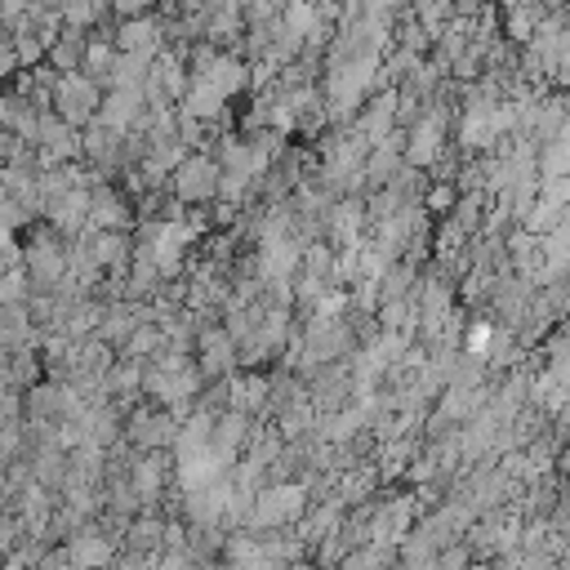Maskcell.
I'll list each match as a JSON object with an SVG mask.
<instances>
[{
	"mask_svg": "<svg viewBox=\"0 0 570 570\" xmlns=\"http://www.w3.org/2000/svg\"><path fill=\"white\" fill-rule=\"evenodd\" d=\"M307 512V490L298 481H272L254 494L249 503V525L245 530H285Z\"/></svg>",
	"mask_w": 570,
	"mask_h": 570,
	"instance_id": "obj_1",
	"label": "cell"
},
{
	"mask_svg": "<svg viewBox=\"0 0 570 570\" xmlns=\"http://www.w3.org/2000/svg\"><path fill=\"white\" fill-rule=\"evenodd\" d=\"M98 102H102V89H98L89 76H80V71H62V76L53 80V89H49L53 116L67 120L71 129H85V125L98 116Z\"/></svg>",
	"mask_w": 570,
	"mask_h": 570,
	"instance_id": "obj_2",
	"label": "cell"
},
{
	"mask_svg": "<svg viewBox=\"0 0 570 570\" xmlns=\"http://www.w3.org/2000/svg\"><path fill=\"white\" fill-rule=\"evenodd\" d=\"M18 258H22V267H27L31 294H53V285L67 276V249H62L58 232H36Z\"/></svg>",
	"mask_w": 570,
	"mask_h": 570,
	"instance_id": "obj_3",
	"label": "cell"
},
{
	"mask_svg": "<svg viewBox=\"0 0 570 570\" xmlns=\"http://www.w3.org/2000/svg\"><path fill=\"white\" fill-rule=\"evenodd\" d=\"M191 80H200V85H209L214 94L232 98V94L245 89L249 71H245V62H240L236 53H223V49H214V45H196V53H191Z\"/></svg>",
	"mask_w": 570,
	"mask_h": 570,
	"instance_id": "obj_4",
	"label": "cell"
},
{
	"mask_svg": "<svg viewBox=\"0 0 570 570\" xmlns=\"http://www.w3.org/2000/svg\"><path fill=\"white\" fill-rule=\"evenodd\" d=\"M169 191H174V200H183V205H205V200H214V196H218V160H209V156H200V151L183 156V160L169 169Z\"/></svg>",
	"mask_w": 570,
	"mask_h": 570,
	"instance_id": "obj_5",
	"label": "cell"
},
{
	"mask_svg": "<svg viewBox=\"0 0 570 570\" xmlns=\"http://www.w3.org/2000/svg\"><path fill=\"white\" fill-rule=\"evenodd\" d=\"M178 414L174 410H134L125 419V441L138 450V454H151V450H174L178 441Z\"/></svg>",
	"mask_w": 570,
	"mask_h": 570,
	"instance_id": "obj_6",
	"label": "cell"
},
{
	"mask_svg": "<svg viewBox=\"0 0 570 570\" xmlns=\"http://www.w3.org/2000/svg\"><path fill=\"white\" fill-rule=\"evenodd\" d=\"M36 165L53 169V165H67L71 156H80V129H71L67 120H58L53 111H40V125H36Z\"/></svg>",
	"mask_w": 570,
	"mask_h": 570,
	"instance_id": "obj_7",
	"label": "cell"
},
{
	"mask_svg": "<svg viewBox=\"0 0 570 570\" xmlns=\"http://www.w3.org/2000/svg\"><path fill=\"white\" fill-rule=\"evenodd\" d=\"M414 494H392V499H383L379 508H370V517H365V530H370V543H387V548H396L410 530H414Z\"/></svg>",
	"mask_w": 570,
	"mask_h": 570,
	"instance_id": "obj_8",
	"label": "cell"
},
{
	"mask_svg": "<svg viewBox=\"0 0 570 570\" xmlns=\"http://www.w3.org/2000/svg\"><path fill=\"white\" fill-rule=\"evenodd\" d=\"M441 138H445V111L432 107V111L419 116L414 129L401 138V160H405L410 169H428V165H436V156H441Z\"/></svg>",
	"mask_w": 570,
	"mask_h": 570,
	"instance_id": "obj_9",
	"label": "cell"
},
{
	"mask_svg": "<svg viewBox=\"0 0 570 570\" xmlns=\"http://www.w3.org/2000/svg\"><path fill=\"white\" fill-rule=\"evenodd\" d=\"M236 365V343L223 325H200L196 330V370L200 379H227V370Z\"/></svg>",
	"mask_w": 570,
	"mask_h": 570,
	"instance_id": "obj_10",
	"label": "cell"
},
{
	"mask_svg": "<svg viewBox=\"0 0 570 570\" xmlns=\"http://www.w3.org/2000/svg\"><path fill=\"white\" fill-rule=\"evenodd\" d=\"M40 214H49V232L58 236H85V218H89V187H71V191H58L40 205Z\"/></svg>",
	"mask_w": 570,
	"mask_h": 570,
	"instance_id": "obj_11",
	"label": "cell"
},
{
	"mask_svg": "<svg viewBox=\"0 0 570 570\" xmlns=\"http://www.w3.org/2000/svg\"><path fill=\"white\" fill-rule=\"evenodd\" d=\"M94 120H102V125L116 129V134H134V129H142V120H147L142 89H107V98L98 102V116H94Z\"/></svg>",
	"mask_w": 570,
	"mask_h": 570,
	"instance_id": "obj_12",
	"label": "cell"
},
{
	"mask_svg": "<svg viewBox=\"0 0 570 570\" xmlns=\"http://www.w3.org/2000/svg\"><path fill=\"white\" fill-rule=\"evenodd\" d=\"M129 205L120 200L116 187L107 183H94L89 187V218H85V232H129Z\"/></svg>",
	"mask_w": 570,
	"mask_h": 570,
	"instance_id": "obj_13",
	"label": "cell"
},
{
	"mask_svg": "<svg viewBox=\"0 0 570 570\" xmlns=\"http://www.w3.org/2000/svg\"><path fill=\"white\" fill-rule=\"evenodd\" d=\"M85 254L94 258L98 272H125L134 258V236L129 232H85Z\"/></svg>",
	"mask_w": 570,
	"mask_h": 570,
	"instance_id": "obj_14",
	"label": "cell"
},
{
	"mask_svg": "<svg viewBox=\"0 0 570 570\" xmlns=\"http://www.w3.org/2000/svg\"><path fill=\"white\" fill-rule=\"evenodd\" d=\"M67 561H71V570H107L111 561H116V548H111V539L107 534H98L94 525H80L71 539H67Z\"/></svg>",
	"mask_w": 570,
	"mask_h": 570,
	"instance_id": "obj_15",
	"label": "cell"
},
{
	"mask_svg": "<svg viewBox=\"0 0 570 570\" xmlns=\"http://www.w3.org/2000/svg\"><path fill=\"white\" fill-rule=\"evenodd\" d=\"M165 476H169V459L160 454V450H151V454H138L134 463H129V490H134V499L138 503H156L160 499V490H165Z\"/></svg>",
	"mask_w": 570,
	"mask_h": 570,
	"instance_id": "obj_16",
	"label": "cell"
},
{
	"mask_svg": "<svg viewBox=\"0 0 570 570\" xmlns=\"http://www.w3.org/2000/svg\"><path fill=\"white\" fill-rule=\"evenodd\" d=\"M80 156H85L94 169H111V165L125 156V134L107 129L102 120H89L85 134H80Z\"/></svg>",
	"mask_w": 570,
	"mask_h": 570,
	"instance_id": "obj_17",
	"label": "cell"
},
{
	"mask_svg": "<svg viewBox=\"0 0 570 570\" xmlns=\"http://www.w3.org/2000/svg\"><path fill=\"white\" fill-rule=\"evenodd\" d=\"M116 53H138V58H156L160 53V22L138 13V18H125L116 27Z\"/></svg>",
	"mask_w": 570,
	"mask_h": 570,
	"instance_id": "obj_18",
	"label": "cell"
},
{
	"mask_svg": "<svg viewBox=\"0 0 570 570\" xmlns=\"http://www.w3.org/2000/svg\"><path fill=\"white\" fill-rule=\"evenodd\" d=\"M223 387H227V410H236L245 419H254V414H263L272 405V383L263 374H240V379H232Z\"/></svg>",
	"mask_w": 570,
	"mask_h": 570,
	"instance_id": "obj_19",
	"label": "cell"
},
{
	"mask_svg": "<svg viewBox=\"0 0 570 570\" xmlns=\"http://www.w3.org/2000/svg\"><path fill=\"white\" fill-rule=\"evenodd\" d=\"M223 94H214L209 85H200V80H187V89H183V98H178V111L183 116H191L196 125H209V120H218L223 116Z\"/></svg>",
	"mask_w": 570,
	"mask_h": 570,
	"instance_id": "obj_20",
	"label": "cell"
},
{
	"mask_svg": "<svg viewBox=\"0 0 570 570\" xmlns=\"http://www.w3.org/2000/svg\"><path fill=\"white\" fill-rule=\"evenodd\" d=\"M338 521H343V517H338V503L330 499V503H321V508H307V512H303L294 525H298V539L316 548L325 534H334V530H338Z\"/></svg>",
	"mask_w": 570,
	"mask_h": 570,
	"instance_id": "obj_21",
	"label": "cell"
},
{
	"mask_svg": "<svg viewBox=\"0 0 570 570\" xmlns=\"http://www.w3.org/2000/svg\"><path fill=\"white\" fill-rule=\"evenodd\" d=\"M379 490V468H370V463H361V468H347L343 476H338V508L343 503H361V499H370Z\"/></svg>",
	"mask_w": 570,
	"mask_h": 570,
	"instance_id": "obj_22",
	"label": "cell"
},
{
	"mask_svg": "<svg viewBox=\"0 0 570 570\" xmlns=\"http://www.w3.org/2000/svg\"><path fill=\"white\" fill-rule=\"evenodd\" d=\"M223 566L227 570H258V534L254 530H236L223 539Z\"/></svg>",
	"mask_w": 570,
	"mask_h": 570,
	"instance_id": "obj_23",
	"label": "cell"
},
{
	"mask_svg": "<svg viewBox=\"0 0 570 570\" xmlns=\"http://www.w3.org/2000/svg\"><path fill=\"white\" fill-rule=\"evenodd\" d=\"M165 347V334H160V325H147V321H138L134 330H129V338L120 343V352H125V361H151L156 352Z\"/></svg>",
	"mask_w": 570,
	"mask_h": 570,
	"instance_id": "obj_24",
	"label": "cell"
},
{
	"mask_svg": "<svg viewBox=\"0 0 570 570\" xmlns=\"http://www.w3.org/2000/svg\"><path fill=\"white\" fill-rule=\"evenodd\" d=\"M125 543H129V552L156 557V552H160V543H165V521H160V517H151V512H147V517H134V521H129V539H125Z\"/></svg>",
	"mask_w": 570,
	"mask_h": 570,
	"instance_id": "obj_25",
	"label": "cell"
},
{
	"mask_svg": "<svg viewBox=\"0 0 570 570\" xmlns=\"http://www.w3.org/2000/svg\"><path fill=\"white\" fill-rule=\"evenodd\" d=\"M31 338H36V330L22 316V307H0V352H22Z\"/></svg>",
	"mask_w": 570,
	"mask_h": 570,
	"instance_id": "obj_26",
	"label": "cell"
},
{
	"mask_svg": "<svg viewBox=\"0 0 570 570\" xmlns=\"http://www.w3.org/2000/svg\"><path fill=\"white\" fill-rule=\"evenodd\" d=\"M49 62L58 67V71H80V58H85V40H80V31H62L49 49Z\"/></svg>",
	"mask_w": 570,
	"mask_h": 570,
	"instance_id": "obj_27",
	"label": "cell"
},
{
	"mask_svg": "<svg viewBox=\"0 0 570 570\" xmlns=\"http://www.w3.org/2000/svg\"><path fill=\"white\" fill-rule=\"evenodd\" d=\"M111 62H116V49L111 45H102V40H94V45H85V58H80V76H89L98 89L107 85V71H111Z\"/></svg>",
	"mask_w": 570,
	"mask_h": 570,
	"instance_id": "obj_28",
	"label": "cell"
},
{
	"mask_svg": "<svg viewBox=\"0 0 570 570\" xmlns=\"http://www.w3.org/2000/svg\"><path fill=\"white\" fill-rule=\"evenodd\" d=\"M361 214H365L361 200H343V205L330 214V232H334L338 245H352V240H356V232H361Z\"/></svg>",
	"mask_w": 570,
	"mask_h": 570,
	"instance_id": "obj_29",
	"label": "cell"
},
{
	"mask_svg": "<svg viewBox=\"0 0 570 570\" xmlns=\"http://www.w3.org/2000/svg\"><path fill=\"white\" fill-rule=\"evenodd\" d=\"M27 298H31V281H27V272H22V267L0 272V307H22Z\"/></svg>",
	"mask_w": 570,
	"mask_h": 570,
	"instance_id": "obj_30",
	"label": "cell"
},
{
	"mask_svg": "<svg viewBox=\"0 0 570 570\" xmlns=\"http://www.w3.org/2000/svg\"><path fill=\"white\" fill-rule=\"evenodd\" d=\"M98 0H58V22H67V31H80L89 22H98Z\"/></svg>",
	"mask_w": 570,
	"mask_h": 570,
	"instance_id": "obj_31",
	"label": "cell"
},
{
	"mask_svg": "<svg viewBox=\"0 0 570 570\" xmlns=\"http://www.w3.org/2000/svg\"><path fill=\"white\" fill-rule=\"evenodd\" d=\"M410 459H414V441L396 436V441L383 450V459H379V481H383V476H401V472L410 468Z\"/></svg>",
	"mask_w": 570,
	"mask_h": 570,
	"instance_id": "obj_32",
	"label": "cell"
},
{
	"mask_svg": "<svg viewBox=\"0 0 570 570\" xmlns=\"http://www.w3.org/2000/svg\"><path fill=\"white\" fill-rule=\"evenodd\" d=\"M468 561H472V548L468 543H445L436 552V570H468Z\"/></svg>",
	"mask_w": 570,
	"mask_h": 570,
	"instance_id": "obj_33",
	"label": "cell"
},
{
	"mask_svg": "<svg viewBox=\"0 0 570 570\" xmlns=\"http://www.w3.org/2000/svg\"><path fill=\"white\" fill-rule=\"evenodd\" d=\"M534 22H539V9H512V13H508V36H512V40H530Z\"/></svg>",
	"mask_w": 570,
	"mask_h": 570,
	"instance_id": "obj_34",
	"label": "cell"
},
{
	"mask_svg": "<svg viewBox=\"0 0 570 570\" xmlns=\"http://www.w3.org/2000/svg\"><path fill=\"white\" fill-rule=\"evenodd\" d=\"M0 27L22 31L27 27V0H0Z\"/></svg>",
	"mask_w": 570,
	"mask_h": 570,
	"instance_id": "obj_35",
	"label": "cell"
},
{
	"mask_svg": "<svg viewBox=\"0 0 570 570\" xmlns=\"http://www.w3.org/2000/svg\"><path fill=\"white\" fill-rule=\"evenodd\" d=\"M432 209H454V187H432L428 191V214Z\"/></svg>",
	"mask_w": 570,
	"mask_h": 570,
	"instance_id": "obj_36",
	"label": "cell"
},
{
	"mask_svg": "<svg viewBox=\"0 0 570 570\" xmlns=\"http://www.w3.org/2000/svg\"><path fill=\"white\" fill-rule=\"evenodd\" d=\"M9 71H18V58H13V49H9V36H4V40H0V80H4Z\"/></svg>",
	"mask_w": 570,
	"mask_h": 570,
	"instance_id": "obj_37",
	"label": "cell"
},
{
	"mask_svg": "<svg viewBox=\"0 0 570 570\" xmlns=\"http://www.w3.org/2000/svg\"><path fill=\"white\" fill-rule=\"evenodd\" d=\"M0 134H9V98L0 94Z\"/></svg>",
	"mask_w": 570,
	"mask_h": 570,
	"instance_id": "obj_38",
	"label": "cell"
},
{
	"mask_svg": "<svg viewBox=\"0 0 570 570\" xmlns=\"http://www.w3.org/2000/svg\"><path fill=\"white\" fill-rule=\"evenodd\" d=\"M183 9H205V0H178Z\"/></svg>",
	"mask_w": 570,
	"mask_h": 570,
	"instance_id": "obj_39",
	"label": "cell"
},
{
	"mask_svg": "<svg viewBox=\"0 0 570 570\" xmlns=\"http://www.w3.org/2000/svg\"><path fill=\"white\" fill-rule=\"evenodd\" d=\"M276 4H281V9H289V4H303V0H276Z\"/></svg>",
	"mask_w": 570,
	"mask_h": 570,
	"instance_id": "obj_40",
	"label": "cell"
},
{
	"mask_svg": "<svg viewBox=\"0 0 570 570\" xmlns=\"http://www.w3.org/2000/svg\"><path fill=\"white\" fill-rule=\"evenodd\" d=\"M468 570H490V566H468Z\"/></svg>",
	"mask_w": 570,
	"mask_h": 570,
	"instance_id": "obj_41",
	"label": "cell"
},
{
	"mask_svg": "<svg viewBox=\"0 0 570 570\" xmlns=\"http://www.w3.org/2000/svg\"><path fill=\"white\" fill-rule=\"evenodd\" d=\"M485 4H494V0H485Z\"/></svg>",
	"mask_w": 570,
	"mask_h": 570,
	"instance_id": "obj_42",
	"label": "cell"
}]
</instances>
